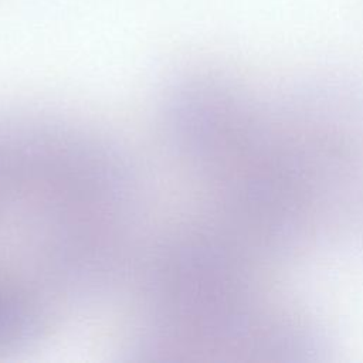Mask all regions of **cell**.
I'll list each match as a JSON object with an SVG mask.
<instances>
[{"label": "cell", "mask_w": 363, "mask_h": 363, "mask_svg": "<svg viewBox=\"0 0 363 363\" xmlns=\"http://www.w3.org/2000/svg\"><path fill=\"white\" fill-rule=\"evenodd\" d=\"M180 96L183 145L217 194L224 230L269 265L326 240L277 98L220 77L189 81Z\"/></svg>", "instance_id": "cell-1"}]
</instances>
